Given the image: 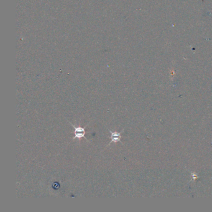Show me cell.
I'll use <instances>...</instances> for the list:
<instances>
[{"label":"cell","mask_w":212,"mask_h":212,"mask_svg":"<svg viewBox=\"0 0 212 212\" xmlns=\"http://www.w3.org/2000/svg\"><path fill=\"white\" fill-rule=\"evenodd\" d=\"M108 130H109V132L111 133V139L110 143H109L108 145L111 144L112 143H117V142H118V141H119L120 143H121V133L124 131V130H122L121 133H118L116 131L113 132V131H110L108 128Z\"/></svg>","instance_id":"cell-1"},{"label":"cell","mask_w":212,"mask_h":212,"mask_svg":"<svg viewBox=\"0 0 212 212\" xmlns=\"http://www.w3.org/2000/svg\"><path fill=\"white\" fill-rule=\"evenodd\" d=\"M70 124L74 128V133L76 134V133H86L85 132V128H82L81 126H75V125H74L73 124H72L71 122H70Z\"/></svg>","instance_id":"cell-2"}]
</instances>
